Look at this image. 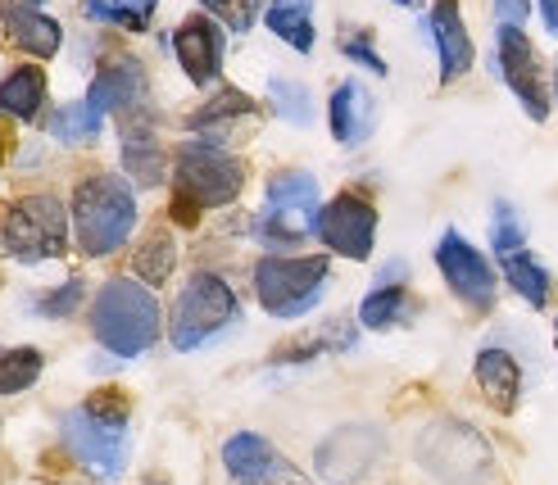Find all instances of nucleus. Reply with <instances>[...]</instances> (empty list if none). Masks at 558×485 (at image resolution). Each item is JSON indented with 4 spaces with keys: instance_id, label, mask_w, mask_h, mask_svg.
<instances>
[{
    "instance_id": "f257e3e1",
    "label": "nucleus",
    "mask_w": 558,
    "mask_h": 485,
    "mask_svg": "<svg viewBox=\"0 0 558 485\" xmlns=\"http://www.w3.org/2000/svg\"><path fill=\"white\" fill-rule=\"evenodd\" d=\"M92 336L109 354L136 359L159 340V300L136 277H109L92 304Z\"/></svg>"
},
{
    "instance_id": "f03ea898",
    "label": "nucleus",
    "mask_w": 558,
    "mask_h": 485,
    "mask_svg": "<svg viewBox=\"0 0 558 485\" xmlns=\"http://www.w3.org/2000/svg\"><path fill=\"white\" fill-rule=\"evenodd\" d=\"M136 227V195L119 173H92L73 186V237L87 259L114 254Z\"/></svg>"
},
{
    "instance_id": "7ed1b4c3",
    "label": "nucleus",
    "mask_w": 558,
    "mask_h": 485,
    "mask_svg": "<svg viewBox=\"0 0 558 485\" xmlns=\"http://www.w3.org/2000/svg\"><path fill=\"white\" fill-rule=\"evenodd\" d=\"M327 254H268L255 264V295L272 318H304L327 291Z\"/></svg>"
},
{
    "instance_id": "20e7f679",
    "label": "nucleus",
    "mask_w": 558,
    "mask_h": 485,
    "mask_svg": "<svg viewBox=\"0 0 558 485\" xmlns=\"http://www.w3.org/2000/svg\"><path fill=\"white\" fill-rule=\"evenodd\" d=\"M0 245L19 264H46L64 259L69 250V214L54 195H23L0 218Z\"/></svg>"
},
{
    "instance_id": "39448f33",
    "label": "nucleus",
    "mask_w": 558,
    "mask_h": 485,
    "mask_svg": "<svg viewBox=\"0 0 558 485\" xmlns=\"http://www.w3.org/2000/svg\"><path fill=\"white\" fill-rule=\"evenodd\" d=\"M236 313H241V304H236V291L228 281L214 277V272H195L173 304V323H169L173 350L191 354V350L209 345L218 331H228L236 323Z\"/></svg>"
},
{
    "instance_id": "423d86ee",
    "label": "nucleus",
    "mask_w": 558,
    "mask_h": 485,
    "mask_svg": "<svg viewBox=\"0 0 558 485\" xmlns=\"http://www.w3.org/2000/svg\"><path fill=\"white\" fill-rule=\"evenodd\" d=\"M173 191L191 195L201 209H228L245 191V163L205 141H186L173 150Z\"/></svg>"
},
{
    "instance_id": "0eeeda50",
    "label": "nucleus",
    "mask_w": 558,
    "mask_h": 485,
    "mask_svg": "<svg viewBox=\"0 0 558 485\" xmlns=\"http://www.w3.org/2000/svg\"><path fill=\"white\" fill-rule=\"evenodd\" d=\"M417 463H423L432 476L450 481V485H472L490 468V449L472 426L445 417V422L427 426V432L417 436Z\"/></svg>"
},
{
    "instance_id": "6e6552de",
    "label": "nucleus",
    "mask_w": 558,
    "mask_h": 485,
    "mask_svg": "<svg viewBox=\"0 0 558 485\" xmlns=\"http://www.w3.org/2000/svg\"><path fill=\"white\" fill-rule=\"evenodd\" d=\"M495 77L518 96L522 113L532 123H545L549 119V87H545V73H541V60H536V46L526 41L522 27H499L495 23Z\"/></svg>"
},
{
    "instance_id": "1a4fd4ad",
    "label": "nucleus",
    "mask_w": 558,
    "mask_h": 485,
    "mask_svg": "<svg viewBox=\"0 0 558 485\" xmlns=\"http://www.w3.org/2000/svg\"><path fill=\"white\" fill-rule=\"evenodd\" d=\"M318 241L341 254V259L364 264L373 259V245H377V205L354 191H341L331 205H323L318 214Z\"/></svg>"
},
{
    "instance_id": "9d476101",
    "label": "nucleus",
    "mask_w": 558,
    "mask_h": 485,
    "mask_svg": "<svg viewBox=\"0 0 558 485\" xmlns=\"http://www.w3.org/2000/svg\"><path fill=\"white\" fill-rule=\"evenodd\" d=\"M436 268L445 277V287H450L468 308H477L486 313L495 304V287H499V277L490 268L486 254L472 245L463 232H445L436 241Z\"/></svg>"
},
{
    "instance_id": "9b49d317",
    "label": "nucleus",
    "mask_w": 558,
    "mask_h": 485,
    "mask_svg": "<svg viewBox=\"0 0 558 485\" xmlns=\"http://www.w3.org/2000/svg\"><path fill=\"white\" fill-rule=\"evenodd\" d=\"M64 445L73 459L82 468H92L100 481H119L128 468V426H105L87 409H73L64 417Z\"/></svg>"
},
{
    "instance_id": "f8f14e48",
    "label": "nucleus",
    "mask_w": 558,
    "mask_h": 485,
    "mask_svg": "<svg viewBox=\"0 0 558 485\" xmlns=\"http://www.w3.org/2000/svg\"><path fill=\"white\" fill-rule=\"evenodd\" d=\"M386 453V436L377 432V426H341V432H331L323 445H318V476L331 481V485H359L373 468L377 459Z\"/></svg>"
},
{
    "instance_id": "ddd939ff",
    "label": "nucleus",
    "mask_w": 558,
    "mask_h": 485,
    "mask_svg": "<svg viewBox=\"0 0 558 485\" xmlns=\"http://www.w3.org/2000/svg\"><path fill=\"white\" fill-rule=\"evenodd\" d=\"M423 33L436 46L440 82H445V87L459 82L472 64H477V46H472V37H468V23H463L459 0H436V5L427 10V19H423Z\"/></svg>"
},
{
    "instance_id": "4468645a",
    "label": "nucleus",
    "mask_w": 558,
    "mask_h": 485,
    "mask_svg": "<svg viewBox=\"0 0 558 485\" xmlns=\"http://www.w3.org/2000/svg\"><path fill=\"white\" fill-rule=\"evenodd\" d=\"M173 54L195 87H209L222 73V23L214 14H186L173 33Z\"/></svg>"
},
{
    "instance_id": "2eb2a0df",
    "label": "nucleus",
    "mask_w": 558,
    "mask_h": 485,
    "mask_svg": "<svg viewBox=\"0 0 558 485\" xmlns=\"http://www.w3.org/2000/svg\"><path fill=\"white\" fill-rule=\"evenodd\" d=\"M87 100L100 119L105 113H132V109H142L146 105V69L136 54H114V60H105L92 77V87H87Z\"/></svg>"
},
{
    "instance_id": "dca6fc26",
    "label": "nucleus",
    "mask_w": 558,
    "mask_h": 485,
    "mask_svg": "<svg viewBox=\"0 0 558 485\" xmlns=\"http://www.w3.org/2000/svg\"><path fill=\"white\" fill-rule=\"evenodd\" d=\"M0 27L33 60H54L64 46V27L46 14V0H0Z\"/></svg>"
},
{
    "instance_id": "f3484780",
    "label": "nucleus",
    "mask_w": 558,
    "mask_h": 485,
    "mask_svg": "<svg viewBox=\"0 0 558 485\" xmlns=\"http://www.w3.org/2000/svg\"><path fill=\"white\" fill-rule=\"evenodd\" d=\"M119 146H123V168L136 186H159L169 178V163H163V146H159V132L150 109H132L119 119Z\"/></svg>"
},
{
    "instance_id": "a211bd4d",
    "label": "nucleus",
    "mask_w": 558,
    "mask_h": 485,
    "mask_svg": "<svg viewBox=\"0 0 558 485\" xmlns=\"http://www.w3.org/2000/svg\"><path fill=\"white\" fill-rule=\"evenodd\" d=\"M327 123H331V136H337V146H364L368 132H373V123H377L373 92H368L359 77L337 82V92H331V100H327Z\"/></svg>"
},
{
    "instance_id": "6ab92c4d",
    "label": "nucleus",
    "mask_w": 558,
    "mask_h": 485,
    "mask_svg": "<svg viewBox=\"0 0 558 485\" xmlns=\"http://www.w3.org/2000/svg\"><path fill=\"white\" fill-rule=\"evenodd\" d=\"M472 377H477V386H482L490 409H499V413L518 409V399H522V363L509 350L486 345L477 354V363H472Z\"/></svg>"
},
{
    "instance_id": "aec40b11",
    "label": "nucleus",
    "mask_w": 558,
    "mask_h": 485,
    "mask_svg": "<svg viewBox=\"0 0 558 485\" xmlns=\"http://www.w3.org/2000/svg\"><path fill=\"white\" fill-rule=\"evenodd\" d=\"M259 119V100L245 96L241 87H222L218 96H209L201 109L186 119V128L205 141V146H214V141H222V132H232V123H250Z\"/></svg>"
},
{
    "instance_id": "412c9836",
    "label": "nucleus",
    "mask_w": 558,
    "mask_h": 485,
    "mask_svg": "<svg viewBox=\"0 0 558 485\" xmlns=\"http://www.w3.org/2000/svg\"><path fill=\"white\" fill-rule=\"evenodd\" d=\"M404 259L396 264H386L381 277H377V287L364 295V304H359V323H364L368 331H386V327H396L404 313H409V291H404Z\"/></svg>"
},
{
    "instance_id": "4be33fe9",
    "label": "nucleus",
    "mask_w": 558,
    "mask_h": 485,
    "mask_svg": "<svg viewBox=\"0 0 558 485\" xmlns=\"http://www.w3.org/2000/svg\"><path fill=\"white\" fill-rule=\"evenodd\" d=\"M46 105V69L41 64H19L0 77V113L19 123H33Z\"/></svg>"
},
{
    "instance_id": "5701e85b",
    "label": "nucleus",
    "mask_w": 558,
    "mask_h": 485,
    "mask_svg": "<svg viewBox=\"0 0 558 485\" xmlns=\"http://www.w3.org/2000/svg\"><path fill=\"white\" fill-rule=\"evenodd\" d=\"M264 27L287 41L291 50L310 54L314 41H318V27H314V0H268V14H264Z\"/></svg>"
},
{
    "instance_id": "b1692460",
    "label": "nucleus",
    "mask_w": 558,
    "mask_h": 485,
    "mask_svg": "<svg viewBox=\"0 0 558 485\" xmlns=\"http://www.w3.org/2000/svg\"><path fill=\"white\" fill-rule=\"evenodd\" d=\"M282 463V453H277L264 436L255 432H236L228 445H222V468H228L232 481H259L264 472H272Z\"/></svg>"
},
{
    "instance_id": "393cba45",
    "label": "nucleus",
    "mask_w": 558,
    "mask_h": 485,
    "mask_svg": "<svg viewBox=\"0 0 558 485\" xmlns=\"http://www.w3.org/2000/svg\"><path fill=\"white\" fill-rule=\"evenodd\" d=\"M499 272H505V281L509 287L532 304V308H545L549 304V295H554V277H549V268L536 259L532 250H518V254H509V259H499Z\"/></svg>"
},
{
    "instance_id": "a878e982",
    "label": "nucleus",
    "mask_w": 558,
    "mask_h": 485,
    "mask_svg": "<svg viewBox=\"0 0 558 485\" xmlns=\"http://www.w3.org/2000/svg\"><path fill=\"white\" fill-rule=\"evenodd\" d=\"M173 268H178V245H173V237L163 232V227H155V232H146V241L136 245V254H132V272H136V281L142 287H163V281L173 277Z\"/></svg>"
},
{
    "instance_id": "bb28decb",
    "label": "nucleus",
    "mask_w": 558,
    "mask_h": 485,
    "mask_svg": "<svg viewBox=\"0 0 558 485\" xmlns=\"http://www.w3.org/2000/svg\"><path fill=\"white\" fill-rule=\"evenodd\" d=\"M159 0H82V14L96 23H114L123 33H146Z\"/></svg>"
},
{
    "instance_id": "cd10ccee",
    "label": "nucleus",
    "mask_w": 558,
    "mask_h": 485,
    "mask_svg": "<svg viewBox=\"0 0 558 485\" xmlns=\"http://www.w3.org/2000/svg\"><path fill=\"white\" fill-rule=\"evenodd\" d=\"M100 113L87 105V100H73V105H60L46 119V132H54L60 141H69V146H92V141L100 136Z\"/></svg>"
},
{
    "instance_id": "c85d7f7f",
    "label": "nucleus",
    "mask_w": 558,
    "mask_h": 485,
    "mask_svg": "<svg viewBox=\"0 0 558 485\" xmlns=\"http://www.w3.org/2000/svg\"><path fill=\"white\" fill-rule=\"evenodd\" d=\"M268 209H323L318 205V178L304 168H287L268 182Z\"/></svg>"
},
{
    "instance_id": "c756f323",
    "label": "nucleus",
    "mask_w": 558,
    "mask_h": 485,
    "mask_svg": "<svg viewBox=\"0 0 558 485\" xmlns=\"http://www.w3.org/2000/svg\"><path fill=\"white\" fill-rule=\"evenodd\" d=\"M41 350L33 345H0V395H23L27 386H37L41 377Z\"/></svg>"
},
{
    "instance_id": "7c9ffc66",
    "label": "nucleus",
    "mask_w": 558,
    "mask_h": 485,
    "mask_svg": "<svg viewBox=\"0 0 558 485\" xmlns=\"http://www.w3.org/2000/svg\"><path fill=\"white\" fill-rule=\"evenodd\" d=\"M268 96H272V109L282 113L287 123H295V128H310L314 123L310 87H300V82H291V77H272L268 82Z\"/></svg>"
},
{
    "instance_id": "2f4dec72",
    "label": "nucleus",
    "mask_w": 558,
    "mask_h": 485,
    "mask_svg": "<svg viewBox=\"0 0 558 485\" xmlns=\"http://www.w3.org/2000/svg\"><path fill=\"white\" fill-rule=\"evenodd\" d=\"M490 245H495V259H509V254L526 250V227L509 199H499L495 214H490Z\"/></svg>"
},
{
    "instance_id": "473e14b6",
    "label": "nucleus",
    "mask_w": 558,
    "mask_h": 485,
    "mask_svg": "<svg viewBox=\"0 0 558 485\" xmlns=\"http://www.w3.org/2000/svg\"><path fill=\"white\" fill-rule=\"evenodd\" d=\"M201 5H205V14H214V19L228 23L236 37L250 33V27L259 23V14H268L264 0H201Z\"/></svg>"
},
{
    "instance_id": "72a5a7b5",
    "label": "nucleus",
    "mask_w": 558,
    "mask_h": 485,
    "mask_svg": "<svg viewBox=\"0 0 558 485\" xmlns=\"http://www.w3.org/2000/svg\"><path fill=\"white\" fill-rule=\"evenodd\" d=\"M341 54L350 64H359V69H373L377 77H386L390 69H386V60L377 54V41H373V33L368 27H350V33H341Z\"/></svg>"
},
{
    "instance_id": "f704fd0d",
    "label": "nucleus",
    "mask_w": 558,
    "mask_h": 485,
    "mask_svg": "<svg viewBox=\"0 0 558 485\" xmlns=\"http://www.w3.org/2000/svg\"><path fill=\"white\" fill-rule=\"evenodd\" d=\"M82 295H87V287H82V277H69L64 287H54V291L37 295V304H33V308L41 313V318H69V313H77Z\"/></svg>"
},
{
    "instance_id": "c9c22d12",
    "label": "nucleus",
    "mask_w": 558,
    "mask_h": 485,
    "mask_svg": "<svg viewBox=\"0 0 558 485\" xmlns=\"http://www.w3.org/2000/svg\"><path fill=\"white\" fill-rule=\"evenodd\" d=\"M82 409H87L96 422H105V426H128V395L119 386H105V390L87 395L82 399Z\"/></svg>"
},
{
    "instance_id": "e433bc0d",
    "label": "nucleus",
    "mask_w": 558,
    "mask_h": 485,
    "mask_svg": "<svg viewBox=\"0 0 558 485\" xmlns=\"http://www.w3.org/2000/svg\"><path fill=\"white\" fill-rule=\"evenodd\" d=\"M490 5H495L499 27H522L532 19V0H490Z\"/></svg>"
},
{
    "instance_id": "4c0bfd02",
    "label": "nucleus",
    "mask_w": 558,
    "mask_h": 485,
    "mask_svg": "<svg viewBox=\"0 0 558 485\" xmlns=\"http://www.w3.org/2000/svg\"><path fill=\"white\" fill-rule=\"evenodd\" d=\"M236 485H314V481H310V476H300V468H291V463L282 459L272 472H264L259 481H236Z\"/></svg>"
},
{
    "instance_id": "58836bf2",
    "label": "nucleus",
    "mask_w": 558,
    "mask_h": 485,
    "mask_svg": "<svg viewBox=\"0 0 558 485\" xmlns=\"http://www.w3.org/2000/svg\"><path fill=\"white\" fill-rule=\"evenodd\" d=\"M173 222L178 227H195V222H201V205H195L191 195H182V191H173Z\"/></svg>"
},
{
    "instance_id": "ea45409f",
    "label": "nucleus",
    "mask_w": 558,
    "mask_h": 485,
    "mask_svg": "<svg viewBox=\"0 0 558 485\" xmlns=\"http://www.w3.org/2000/svg\"><path fill=\"white\" fill-rule=\"evenodd\" d=\"M536 10H541L545 33H554V37H558V0H536Z\"/></svg>"
},
{
    "instance_id": "a19ab883",
    "label": "nucleus",
    "mask_w": 558,
    "mask_h": 485,
    "mask_svg": "<svg viewBox=\"0 0 558 485\" xmlns=\"http://www.w3.org/2000/svg\"><path fill=\"white\" fill-rule=\"evenodd\" d=\"M5 155H10V132L0 128V163H5Z\"/></svg>"
},
{
    "instance_id": "79ce46f5",
    "label": "nucleus",
    "mask_w": 558,
    "mask_h": 485,
    "mask_svg": "<svg viewBox=\"0 0 558 485\" xmlns=\"http://www.w3.org/2000/svg\"><path fill=\"white\" fill-rule=\"evenodd\" d=\"M390 5H413V0H390Z\"/></svg>"
},
{
    "instance_id": "37998d69",
    "label": "nucleus",
    "mask_w": 558,
    "mask_h": 485,
    "mask_svg": "<svg viewBox=\"0 0 558 485\" xmlns=\"http://www.w3.org/2000/svg\"><path fill=\"white\" fill-rule=\"evenodd\" d=\"M554 96H558V69H554Z\"/></svg>"
},
{
    "instance_id": "c03bdc74",
    "label": "nucleus",
    "mask_w": 558,
    "mask_h": 485,
    "mask_svg": "<svg viewBox=\"0 0 558 485\" xmlns=\"http://www.w3.org/2000/svg\"><path fill=\"white\" fill-rule=\"evenodd\" d=\"M554 350H558V327H554Z\"/></svg>"
},
{
    "instance_id": "a18cd8bd",
    "label": "nucleus",
    "mask_w": 558,
    "mask_h": 485,
    "mask_svg": "<svg viewBox=\"0 0 558 485\" xmlns=\"http://www.w3.org/2000/svg\"><path fill=\"white\" fill-rule=\"evenodd\" d=\"M155 485H163V481H155Z\"/></svg>"
}]
</instances>
